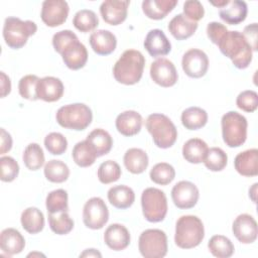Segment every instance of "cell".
<instances>
[{
	"instance_id": "obj_1",
	"label": "cell",
	"mask_w": 258,
	"mask_h": 258,
	"mask_svg": "<svg viewBox=\"0 0 258 258\" xmlns=\"http://www.w3.org/2000/svg\"><path fill=\"white\" fill-rule=\"evenodd\" d=\"M218 46L237 69H246L252 61V48L242 32L228 30Z\"/></svg>"
},
{
	"instance_id": "obj_2",
	"label": "cell",
	"mask_w": 258,
	"mask_h": 258,
	"mask_svg": "<svg viewBox=\"0 0 258 258\" xmlns=\"http://www.w3.org/2000/svg\"><path fill=\"white\" fill-rule=\"evenodd\" d=\"M145 58L136 49L125 50L113 68L115 80L123 85H134L140 81L143 75Z\"/></svg>"
},
{
	"instance_id": "obj_3",
	"label": "cell",
	"mask_w": 258,
	"mask_h": 258,
	"mask_svg": "<svg viewBox=\"0 0 258 258\" xmlns=\"http://www.w3.org/2000/svg\"><path fill=\"white\" fill-rule=\"evenodd\" d=\"M205 237L204 224L192 215L181 216L175 225L174 242L181 249H191L201 244Z\"/></svg>"
},
{
	"instance_id": "obj_4",
	"label": "cell",
	"mask_w": 258,
	"mask_h": 258,
	"mask_svg": "<svg viewBox=\"0 0 258 258\" xmlns=\"http://www.w3.org/2000/svg\"><path fill=\"white\" fill-rule=\"evenodd\" d=\"M145 125L157 147L166 149L176 141V127L167 116L159 113L151 114L148 116Z\"/></svg>"
},
{
	"instance_id": "obj_5",
	"label": "cell",
	"mask_w": 258,
	"mask_h": 258,
	"mask_svg": "<svg viewBox=\"0 0 258 258\" xmlns=\"http://www.w3.org/2000/svg\"><path fill=\"white\" fill-rule=\"evenodd\" d=\"M55 118L61 127L81 131L91 124L93 114L87 105L75 103L60 107L56 112Z\"/></svg>"
},
{
	"instance_id": "obj_6",
	"label": "cell",
	"mask_w": 258,
	"mask_h": 258,
	"mask_svg": "<svg viewBox=\"0 0 258 258\" xmlns=\"http://www.w3.org/2000/svg\"><path fill=\"white\" fill-rule=\"evenodd\" d=\"M37 30L36 24L31 20H21L17 17H7L3 26V37L5 43L13 49L24 46L29 36Z\"/></svg>"
},
{
	"instance_id": "obj_7",
	"label": "cell",
	"mask_w": 258,
	"mask_h": 258,
	"mask_svg": "<svg viewBox=\"0 0 258 258\" xmlns=\"http://www.w3.org/2000/svg\"><path fill=\"white\" fill-rule=\"evenodd\" d=\"M223 140L229 147H239L247 138V119L236 111H229L221 120Z\"/></svg>"
},
{
	"instance_id": "obj_8",
	"label": "cell",
	"mask_w": 258,
	"mask_h": 258,
	"mask_svg": "<svg viewBox=\"0 0 258 258\" xmlns=\"http://www.w3.org/2000/svg\"><path fill=\"white\" fill-rule=\"evenodd\" d=\"M141 206L144 218L151 223L163 221L167 214L166 196L156 187H147L142 191Z\"/></svg>"
},
{
	"instance_id": "obj_9",
	"label": "cell",
	"mask_w": 258,
	"mask_h": 258,
	"mask_svg": "<svg viewBox=\"0 0 258 258\" xmlns=\"http://www.w3.org/2000/svg\"><path fill=\"white\" fill-rule=\"evenodd\" d=\"M138 249L145 258H162L167 253L166 234L159 229L143 231L138 240Z\"/></svg>"
},
{
	"instance_id": "obj_10",
	"label": "cell",
	"mask_w": 258,
	"mask_h": 258,
	"mask_svg": "<svg viewBox=\"0 0 258 258\" xmlns=\"http://www.w3.org/2000/svg\"><path fill=\"white\" fill-rule=\"evenodd\" d=\"M109 220V211L105 202L94 197L88 200L83 209V221L86 227L92 230L102 229Z\"/></svg>"
},
{
	"instance_id": "obj_11",
	"label": "cell",
	"mask_w": 258,
	"mask_h": 258,
	"mask_svg": "<svg viewBox=\"0 0 258 258\" xmlns=\"http://www.w3.org/2000/svg\"><path fill=\"white\" fill-rule=\"evenodd\" d=\"M182 70L186 76L194 79L202 78L209 69V58L206 52L198 48L188 49L181 59Z\"/></svg>"
},
{
	"instance_id": "obj_12",
	"label": "cell",
	"mask_w": 258,
	"mask_h": 258,
	"mask_svg": "<svg viewBox=\"0 0 258 258\" xmlns=\"http://www.w3.org/2000/svg\"><path fill=\"white\" fill-rule=\"evenodd\" d=\"M69 4L63 0H45L41 7V20L49 27H56L66 22L69 15Z\"/></svg>"
},
{
	"instance_id": "obj_13",
	"label": "cell",
	"mask_w": 258,
	"mask_h": 258,
	"mask_svg": "<svg viewBox=\"0 0 258 258\" xmlns=\"http://www.w3.org/2000/svg\"><path fill=\"white\" fill-rule=\"evenodd\" d=\"M150 77L155 84L163 88L172 87L175 85L178 78L176 69L172 61L164 57L157 58L151 63Z\"/></svg>"
},
{
	"instance_id": "obj_14",
	"label": "cell",
	"mask_w": 258,
	"mask_h": 258,
	"mask_svg": "<svg viewBox=\"0 0 258 258\" xmlns=\"http://www.w3.org/2000/svg\"><path fill=\"white\" fill-rule=\"evenodd\" d=\"M199 189L197 185L187 180L178 181L171 189L173 204L181 210L194 208L199 200Z\"/></svg>"
},
{
	"instance_id": "obj_15",
	"label": "cell",
	"mask_w": 258,
	"mask_h": 258,
	"mask_svg": "<svg viewBox=\"0 0 258 258\" xmlns=\"http://www.w3.org/2000/svg\"><path fill=\"white\" fill-rule=\"evenodd\" d=\"M232 231L237 240L243 244H251L257 239V223L255 219L248 214H241L235 219Z\"/></svg>"
},
{
	"instance_id": "obj_16",
	"label": "cell",
	"mask_w": 258,
	"mask_h": 258,
	"mask_svg": "<svg viewBox=\"0 0 258 258\" xmlns=\"http://www.w3.org/2000/svg\"><path fill=\"white\" fill-rule=\"evenodd\" d=\"M128 0H106L100 6V13L104 21L110 25H119L127 17Z\"/></svg>"
},
{
	"instance_id": "obj_17",
	"label": "cell",
	"mask_w": 258,
	"mask_h": 258,
	"mask_svg": "<svg viewBox=\"0 0 258 258\" xmlns=\"http://www.w3.org/2000/svg\"><path fill=\"white\" fill-rule=\"evenodd\" d=\"M62 82L54 77H44L39 79L36 88L37 98L45 102L58 101L63 95Z\"/></svg>"
},
{
	"instance_id": "obj_18",
	"label": "cell",
	"mask_w": 258,
	"mask_h": 258,
	"mask_svg": "<svg viewBox=\"0 0 258 258\" xmlns=\"http://www.w3.org/2000/svg\"><path fill=\"white\" fill-rule=\"evenodd\" d=\"M144 47L151 56L157 57L166 55L171 49V44L162 30L151 29L145 37Z\"/></svg>"
},
{
	"instance_id": "obj_19",
	"label": "cell",
	"mask_w": 258,
	"mask_h": 258,
	"mask_svg": "<svg viewBox=\"0 0 258 258\" xmlns=\"http://www.w3.org/2000/svg\"><path fill=\"white\" fill-rule=\"evenodd\" d=\"M141 115L133 110H128L120 113L115 121L116 128L119 133L124 136H134L140 132L142 127Z\"/></svg>"
},
{
	"instance_id": "obj_20",
	"label": "cell",
	"mask_w": 258,
	"mask_h": 258,
	"mask_svg": "<svg viewBox=\"0 0 258 258\" xmlns=\"http://www.w3.org/2000/svg\"><path fill=\"white\" fill-rule=\"evenodd\" d=\"M105 244L114 251H121L128 247L130 234L127 228L121 224L110 225L104 233Z\"/></svg>"
},
{
	"instance_id": "obj_21",
	"label": "cell",
	"mask_w": 258,
	"mask_h": 258,
	"mask_svg": "<svg viewBox=\"0 0 258 258\" xmlns=\"http://www.w3.org/2000/svg\"><path fill=\"white\" fill-rule=\"evenodd\" d=\"M90 44L97 54L108 55L115 50L117 39L111 31L99 29L91 34Z\"/></svg>"
},
{
	"instance_id": "obj_22",
	"label": "cell",
	"mask_w": 258,
	"mask_h": 258,
	"mask_svg": "<svg viewBox=\"0 0 258 258\" xmlns=\"http://www.w3.org/2000/svg\"><path fill=\"white\" fill-rule=\"evenodd\" d=\"M235 169L243 176H256L258 174V150L256 148L239 153L234 160Z\"/></svg>"
},
{
	"instance_id": "obj_23",
	"label": "cell",
	"mask_w": 258,
	"mask_h": 258,
	"mask_svg": "<svg viewBox=\"0 0 258 258\" xmlns=\"http://www.w3.org/2000/svg\"><path fill=\"white\" fill-rule=\"evenodd\" d=\"M61 57L64 64L74 71L80 70L85 67L88 60V51L86 46L79 40L69 45L62 52Z\"/></svg>"
},
{
	"instance_id": "obj_24",
	"label": "cell",
	"mask_w": 258,
	"mask_h": 258,
	"mask_svg": "<svg viewBox=\"0 0 258 258\" xmlns=\"http://www.w3.org/2000/svg\"><path fill=\"white\" fill-rule=\"evenodd\" d=\"M0 247L5 254L12 256L22 252L25 247V240L18 230L7 228L1 232Z\"/></svg>"
},
{
	"instance_id": "obj_25",
	"label": "cell",
	"mask_w": 258,
	"mask_h": 258,
	"mask_svg": "<svg viewBox=\"0 0 258 258\" xmlns=\"http://www.w3.org/2000/svg\"><path fill=\"white\" fill-rule=\"evenodd\" d=\"M247 13V4L245 1L241 0L229 1V3L223 8H220L219 11L221 19L231 25H236L243 22L246 19Z\"/></svg>"
},
{
	"instance_id": "obj_26",
	"label": "cell",
	"mask_w": 258,
	"mask_h": 258,
	"mask_svg": "<svg viewBox=\"0 0 258 258\" xmlns=\"http://www.w3.org/2000/svg\"><path fill=\"white\" fill-rule=\"evenodd\" d=\"M198 23L190 21L183 14L175 15L168 23V30L177 40L190 37L197 30Z\"/></svg>"
},
{
	"instance_id": "obj_27",
	"label": "cell",
	"mask_w": 258,
	"mask_h": 258,
	"mask_svg": "<svg viewBox=\"0 0 258 258\" xmlns=\"http://www.w3.org/2000/svg\"><path fill=\"white\" fill-rule=\"evenodd\" d=\"M176 4V0H145L142 2V10L148 18L160 20L172 11Z\"/></svg>"
},
{
	"instance_id": "obj_28",
	"label": "cell",
	"mask_w": 258,
	"mask_h": 258,
	"mask_svg": "<svg viewBox=\"0 0 258 258\" xmlns=\"http://www.w3.org/2000/svg\"><path fill=\"white\" fill-rule=\"evenodd\" d=\"M108 200L113 207L124 210L133 205L135 201V194L131 187L119 184L112 186L108 190Z\"/></svg>"
},
{
	"instance_id": "obj_29",
	"label": "cell",
	"mask_w": 258,
	"mask_h": 258,
	"mask_svg": "<svg viewBox=\"0 0 258 258\" xmlns=\"http://www.w3.org/2000/svg\"><path fill=\"white\" fill-rule=\"evenodd\" d=\"M208 144L200 138L188 139L182 146V156L189 163L204 162L208 153Z\"/></svg>"
},
{
	"instance_id": "obj_30",
	"label": "cell",
	"mask_w": 258,
	"mask_h": 258,
	"mask_svg": "<svg viewBox=\"0 0 258 258\" xmlns=\"http://www.w3.org/2000/svg\"><path fill=\"white\" fill-rule=\"evenodd\" d=\"M124 165L133 174L144 172L148 166L147 153L140 148H130L124 154Z\"/></svg>"
},
{
	"instance_id": "obj_31",
	"label": "cell",
	"mask_w": 258,
	"mask_h": 258,
	"mask_svg": "<svg viewBox=\"0 0 258 258\" xmlns=\"http://www.w3.org/2000/svg\"><path fill=\"white\" fill-rule=\"evenodd\" d=\"M20 221L23 229L29 234H37L41 232L44 227L43 214L35 207L25 209L21 214Z\"/></svg>"
},
{
	"instance_id": "obj_32",
	"label": "cell",
	"mask_w": 258,
	"mask_h": 258,
	"mask_svg": "<svg viewBox=\"0 0 258 258\" xmlns=\"http://www.w3.org/2000/svg\"><path fill=\"white\" fill-rule=\"evenodd\" d=\"M86 140L92 145L98 157L109 153L113 145V140L111 135L106 130L101 128L93 130L88 135Z\"/></svg>"
},
{
	"instance_id": "obj_33",
	"label": "cell",
	"mask_w": 258,
	"mask_h": 258,
	"mask_svg": "<svg viewBox=\"0 0 258 258\" xmlns=\"http://www.w3.org/2000/svg\"><path fill=\"white\" fill-rule=\"evenodd\" d=\"M72 155L76 164L81 167L91 166L98 157L96 151L87 140L78 142L73 148Z\"/></svg>"
},
{
	"instance_id": "obj_34",
	"label": "cell",
	"mask_w": 258,
	"mask_h": 258,
	"mask_svg": "<svg viewBox=\"0 0 258 258\" xmlns=\"http://www.w3.org/2000/svg\"><path fill=\"white\" fill-rule=\"evenodd\" d=\"M207 122L208 114L200 107H189L181 113V123L188 130L201 129Z\"/></svg>"
},
{
	"instance_id": "obj_35",
	"label": "cell",
	"mask_w": 258,
	"mask_h": 258,
	"mask_svg": "<svg viewBox=\"0 0 258 258\" xmlns=\"http://www.w3.org/2000/svg\"><path fill=\"white\" fill-rule=\"evenodd\" d=\"M209 251L218 258H228L234 253V245L231 240L223 235L213 236L208 243Z\"/></svg>"
},
{
	"instance_id": "obj_36",
	"label": "cell",
	"mask_w": 258,
	"mask_h": 258,
	"mask_svg": "<svg viewBox=\"0 0 258 258\" xmlns=\"http://www.w3.org/2000/svg\"><path fill=\"white\" fill-rule=\"evenodd\" d=\"M44 175L47 180L60 183L69 178L70 169L61 160L51 159L44 165Z\"/></svg>"
},
{
	"instance_id": "obj_37",
	"label": "cell",
	"mask_w": 258,
	"mask_h": 258,
	"mask_svg": "<svg viewBox=\"0 0 258 258\" xmlns=\"http://www.w3.org/2000/svg\"><path fill=\"white\" fill-rule=\"evenodd\" d=\"M73 24L79 31L89 32L98 26L99 19L94 11L89 9H82L75 14Z\"/></svg>"
},
{
	"instance_id": "obj_38",
	"label": "cell",
	"mask_w": 258,
	"mask_h": 258,
	"mask_svg": "<svg viewBox=\"0 0 258 258\" xmlns=\"http://www.w3.org/2000/svg\"><path fill=\"white\" fill-rule=\"evenodd\" d=\"M45 206L48 214L68 212V192L62 188L50 191L46 197Z\"/></svg>"
},
{
	"instance_id": "obj_39",
	"label": "cell",
	"mask_w": 258,
	"mask_h": 258,
	"mask_svg": "<svg viewBox=\"0 0 258 258\" xmlns=\"http://www.w3.org/2000/svg\"><path fill=\"white\" fill-rule=\"evenodd\" d=\"M23 162L30 170H37L44 164V153L40 145L30 143L23 152Z\"/></svg>"
},
{
	"instance_id": "obj_40",
	"label": "cell",
	"mask_w": 258,
	"mask_h": 258,
	"mask_svg": "<svg viewBox=\"0 0 258 258\" xmlns=\"http://www.w3.org/2000/svg\"><path fill=\"white\" fill-rule=\"evenodd\" d=\"M48 223L50 230L57 235L69 234L74 228V221L68 212L48 214Z\"/></svg>"
},
{
	"instance_id": "obj_41",
	"label": "cell",
	"mask_w": 258,
	"mask_h": 258,
	"mask_svg": "<svg viewBox=\"0 0 258 258\" xmlns=\"http://www.w3.org/2000/svg\"><path fill=\"white\" fill-rule=\"evenodd\" d=\"M150 179L161 185H166L170 183L175 177V170L172 165L166 162H159L155 164L150 170Z\"/></svg>"
},
{
	"instance_id": "obj_42",
	"label": "cell",
	"mask_w": 258,
	"mask_h": 258,
	"mask_svg": "<svg viewBox=\"0 0 258 258\" xmlns=\"http://www.w3.org/2000/svg\"><path fill=\"white\" fill-rule=\"evenodd\" d=\"M228 162V156L225 151L219 147H212L208 150L204 163L211 171L223 170Z\"/></svg>"
},
{
	"instance_id": "obj_43",
	"label": "cell",
	"mask_w": 258,
	"mask_h": 258,
	"mask_svg": "<svg viewBox=\"0 0 258 258\" xmlns=\"http://www.w3.org/2000/svg\"><path fill=\"white\" fill-rule=\"evenodd\" d=\"M121 176V168L116 161L107 160L101 163L98 169V178L104 183L108 184L117 181Z\"/></svg>"
},
{
	"instance_id": "obj_44",
	"label": "cell",
	"mask_w": 258,
	"mask_h": 258,
	"mask_svg": "<svg viewBox=\"0 0 258 258\" xmlns=\"http://www.w3.org/2000/svg\"><path fill=\"white\" fill-rule=\"evenodd\" d=\"M39 78L35 75H26L22 77L18 84V91L22 98L35 101L38 100L36 94V88Z\"/></svg>"
},
{
	"instance_id": "obj_45",
	"label": "cell",
	"mask_w": 258,
	"mask_h": 258,
	"mask_svg": "<svg viewBox=\"0 0 258 258\" xmlns=\"http://www.w3.org/2000/svg\"><path fill=\"white\" fill-rule=\"evenodd\" d=\"M44 146L47 151L53 155H60L68 148L67 138L58 132H51L44 138Z\"/></svg>"
},
{
	"instance_id": "obj_46",
	"label": "cell",
	"mask_w": 258,
	"mask_h": 258,
	"mask_svg": "<svg viewBox=\"0 0 258 258\" xmlns=\"http://www.w3.org/2000/svg\"><path fill=\"white\" fill-rule=\"evenodd\" d=\"M0 178L2 181L5 182L13 181L17 177L19 172V165L16 160L11 156H2L0 158Z\"/></svg>"
},
{
	"instance_id": "obj_47",
	"label": "cell",
	"mask_w": 258,
	"mask_h": 258,
	"mask_svg": "<svg viewBox=\"0 0 258 258\" xmlns=\"http://www.w3.org/2000/svg\"><path fill=\"white\" fill-rule=\"evenodd\" d=\"M236 104L239 109L245 112H254L258 107V95L252 90L243 91L238 95Z\"/></svg>"
},
{
	"instance_id": "obj_48",
	"label": "cell",
	"mask_w": 258,
	"mask_h": 258,
	"mask_svg": "<svg viewBox=\"0 0 258 258\" xmlns=\"http://www.w3.org/2000/svg\"><path fill=\"white\" fill-rule=\"evenodd\" d=\"M79 38L78 36L69 29L66 30H60L58 32H56L53 37H52V45L53 48L56 52H58L59 54H61V52L69 46L71 45L73 42L78 41Z\"/></svg>"
},
{
	"instance_id": "obj_49",
	"label": "cell",
	"mask_w": 258,
	"mask_h": 258,
	"mask_svg": "<svg viewBox=\"0 0 258 258\" xmlns=\"http://www.w3.org/2000/svg\"><path fill=\"white\" fill-rule=\"evenodd\" d=\"M205 10L198 0H187L183 3V15L190 21L197 22L204 17Z\"/></svg>"
},
{
	"instance_id": "obj_50",
	"label": "cell",
	"mask_w": 258,
	"mask_h": 258,
	"mask_svg": "<svg viewBox=\"0 0 258 258\" xmlns=\"http://www.w3.org/2000/svg\"><path fill=\"white\" fill-rule=\"evenodd\" d=\"M228 29L227 27L217 21H213L210 22L207 26V35L210 38V40L215 43V44H219V42L222 40V38L224 37V35L227 33Z\"/></svg>"
},
{
	"instance_id": "obj_51",
	"label": "cell",
	"mask_w": 258,
	"mask_h": 258,
	"mask_svg": "<svg viewBox=\"0 0 258 258\" xmlns=\"http://www.w3.org/2000/svg\"><path fill=\"white\" fill-rule=\"evenodd\" d=\"M243 35L250 44L252 51L257 50V23H252L244 28Z\"/></svg>"
},
{
	"instance_id": "obj_52",
	"label": "cell",
	"mask_w": 258,
	"mask_h": 258,
	"mask_svg": "<svg viewBox=\"0 0 258 258\" xmlns=\"http://www.w3.org/2000/svg\"><path fill=\"white\" fill-rule=\"evenodd\" d=\"M12 147L11 135L4 129L1 128V144H0V154L8 152Z\"/></svg>"
},
{
	"instance_id": "obj_53",
	"label": "cell",
	"mask_w": 258,
	"mask_h": 258,
	"mask_svg": "<svg viewBox=\"0 0 258 258\" xmlns=\"http://www.w3.org/2000/svg\"><path fill=\"white\" fill-rule=\"evenodd\" d=\"M0 75H1V97L4 98L11 91V82L9 77L6 76L4 72H1Z\"/></svg>"
},
{
	"instance_id": "obj_54",
	"label": "cell",
	"mask_w": 258,
	"mask_h": 258,
	"mask_svg": "<svg viewBox=\"0 0 258 258\" xmlns=\"http://www.w3.org/2000/svg\"><path fill=\"white\" fill-rule=\"evenodd\" d=\"M101 256H102L101 253L96 249H87L80 255V257H101Z\"/></svg>"
},
{
	"instance_id": "obj_55",
	"label": "cell",
	"mask_w": 258,
	"mask_h": 258,
	"mask_svg": "<svg viewBox=\"0 0 258 258\" xmlns=\"http://www.w3.org/2000/svg\"><path fill=\"white\" fill-rule=\"evenodd\" d=\"M257 183H254L252 185V187L249 189V197L251 198V200L256 203V192H257Z\"/></svg>"
},
{
	"instance_id": "obj_56",
	"label": "cell",
	"mask_w": 258,
	"mask_h": 258,
	"mask_svg": "<svg viewBox=\"0 0 258 258\" xmlns=\"http://www.w3.org/2000/svg\"><path fill=\"white\" fill-rule=\"evenodd\" d=\"M230 0H221V1H218V2H215V1H211V4H213L214 6L218 7V8H223L224 6H226L228 3H229Z\"/></svg>"
},
{
	"instance_id": "obj_57",
	"label": "cell",
	"mask_w": 258,
	"mask_h": 258,
	"mask_svg": "<svg viewBox=\"0 0 258 258\" xmlns=\"http://www.w3.org/2000/svg\"><path fill=\"white\" fill-rule=\"evenodd\" d=\"M34 255H40V256H44V255H42L41 253H30V254H28V257H29V256H34Z\"/></svg>"
}]
</instances>
